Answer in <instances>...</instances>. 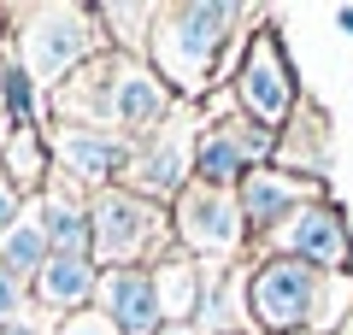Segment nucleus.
<instances>
[{"instance_id":"f257e3e1","label":"nucleus","mask_w":353,"mask_h":335,"mask_svg":"<svg viewBox=\"0 0 353 335\" xmlns=\"http://www.w3.org/2000/svg\"><path fill=\"white\" fill-rule=\"evenodd\" d=\"M183 100L165 88V77L153 71L148 59H124V53H101V59H88L83 71L65 83L59 94V112L71 124L83 130H112V136H153V130L171 118Z\"/></svg>"},{"instance_id":"f03ea898","label":"nucleus","mask_w":353,"mask_h":335,"mask_svg":"<svg viewBox=\"0 0 353 335\" xmlns=\"http://www.w3.org/2000/svg\"><path fill=\"white\" fill-rule=\"evenodd\" d=\"M241 24H259V12L253 6H230V0H176V6H159L148 65L165 77V88L176 100L194 106L212 88L224 53L236 41H248V36H236Z\"/></svg>"},{"instance_id":"7ed1b4c3","label":"nucleus","mask_w":353,"mask_h":335,"mask_svg":"<svg viewBox=\"0 0 353 335\" xmlns=\"http://www.w3.org/2000/svg\"><path fill=\"white\" fill-rule=\"evenodd\" d=\"M88 223H94V259H106L112 271H136L141 259L159 265L176 247L171 212L130 194V188H101L88 200Z\"/></svg>"},{"instance_id":"20e7f679","label":"nucleus","mask_w":353,"mask_h":335,"mask_svg":"<svg viewBox=\"0 0 353 335\" xmlns=\"http://www.w3.org/2000/svg\"><path fill=\"white\" fill-rule=\"evenodd\" d=\"M318 288H324V271L289 259V253H259L248 265V323H253V335H312Z\"/></svg>"},{"instance_id":"39448f33","label":"nucleus","mask_w":353,"mask_h":335,"mask_svg":"<svg viewBox=\"0 0 353 335\" xmlns=\"http://www.w3.org/2000/svg\"><path fill=\"white\" fill-rule=\"evenodd\" d=\"M201 130H206V118L183 100L153 136L136 141L130 171H124V188L141 194V200H153V206H171V200L194 183V148H201Z\"/></svg>"},{"instance_id":"423d86ee","label":"nucleus","mask_w":353,"mask_h":335,"mask_svg":"<svg viewBox=\"0 0 353 335\" xmlns=\"http://www.w3.org/2000/svg\"><path fill=\"white\" fill-rule=\"evenodd\" d=\"M230 94H236V112L241 118H253V124L265 130H289V118L301 112V83H294V65L289 53H283V41L271 36V30H253L248 48H241L236 71H230Z\"/></svg>"},{"instance_id":"0eeeda50","label":"nucleus","mask_w":353,"mask_h":335,"mask_svg":"<svg viewBox=\"0 0 353 335\" xmlns=\"http://www.w3.org/2000/svg\"><path fill=\"white\" fill-rule=\"evenodd\" d=\"M171 236L201 265H236L253 241L236 188H206V183H189L171 200Z\"/></svg>"},{"instance_id":"6e6552de","label":"nucleus","mask_w":353,"mask_h":335,"mask_svg":"<svg viewBox=\"0 0 353 335\" xmlns=\"http://www.w3.org/2000/svg\"><path fill=\"white\" fill-rule=\"evenodd\" d=\"M101 48V18L83 6H30L24 12V71L36 83L77 77Z\"/></svg>"},{"instance_id":"1a4fd4ad","label":"nucleus","mask_w":353,"mask_h":335,"mask_svg":"<svg viewBox=\"0 0 353 335\" xmlns=\"http://www.w3.org/2000/svg\"><path fill=\"white\" fill-rule=\"evenodd\" d=\"M265 253H289V259L312 265V271H324V276L353 271V230H347V212H341L330 194L312 200V206H301V212L277 230V236L265 241Z\"/></svg>"},{"instance_id":"9d476101","label":"nucleus","mask_w":353,"mask_h":335,"mask_svg":"<svg viewBox=\"0 0 353 335\" xmlns=\"http://www.w3.org/2000/svg\"><path fill=\"white\" fill-rule=\"evenodd\" d=\"M236 200H241V218H248V236L253 241H271L301 206L324 200V183H306V176L283 171V165H259V171L241 176Z\"/></svg>"},{"instance_id":"9b49d317","label":"nucleus","mask_w":353,"mask_h":335,"mask_svg":"<svg viewBox=\"0 0 353 335\" xmlns=\"http://www.w3.org/2000/svg\"><path fill=\"white\" fill-rule=\"evenodd\" d=\"M53 153L65 159V176H77L83 188H106L112 176L130 171V153H136V141H130V136H112V130L65 124L59 136H53Z\"/></svg>"},{"instance_id":"f8f14e48","label":"nucleus","mask_w":353,"mask_h":335,"mask_svg":"<svg viewBox=\"0 0 353 335\" xmlns=\"http://www.w3.org/2000/svg\"><path fill=\"white\" fill-rule=\"evenodd\" d=\"M94 312L118 323V335H159L165 329V306H159V288H153V271H106L101 276V294H94Z\"/></svg>"},{"instance_id":"ddd939ff","label":"nucleus","mask_w":353,"mask_h":335,"mask_svg":"<svg viewBox=\"0 0 353 335\" xmlns=\"http://www.w3.org/2000/svg\"><path fill=\"white\" fill-rule=\"evenodd\" d=\"M330 153H336L330 112L318 106V100H301V112L289 118V130H283V141H277V165L294 171V176H306V183H324L330 176Z\"/></svg>"},{"instance_id":"4468645a","label":"nucleus","mask_w":353,"mask_h":335,"mask_svg":"<svg viewBox=\"0 0 353 335\" xmlns=\"http://www.w3.org/2000/svg\"><path fill=\"white\" fill-rule=\"evenodd\" d=\"M201 335H241L248 323V265H206V300H201Z\"/></svg>"},{"instance_id":"2eb2a0df","label":"nucleus","mask_w":353,"mask_h":335,"mask_svg":"<svg viewBox=\"0 0 353 335\" xmlns=\"http://www.w3.org/2000/svg\"><path fill=\"white\" fill-rule=\"evenodd\" d=\"M153 288H159L165 323H194L201 318V300H206V265L189 259L183 247H171L159 265H153Z\"/></svg>"},{"instance_id":"dca6fc26","label":"nucleus","mask_w":353,"mask_h":335,"mask_svg":"<svg viewBox=\"0 0 353 335\" xmlns=\"http://www.w3.org/2000/svg\"><path fill=\"white\" fill-rule=\"evenodd\" d=\"M101 294V271L94 259H71V253H53L36 276V300L48 312H88V300Z\"/></svg>"},{"instance_id":"f3484780","label":"nucleus","mask_w":353,"mask_h":335,"mask_svg":"<svg viewBox=\"0 0 353 335\" xmlns=\"http://www.w3.org/2000/svg\"><path fill=\"white\" fill-rule=\"evenodd\" d=\"M36 212H41V230H48L53 253L94 259V223H88V212L77 206L71 194H41V200H36Z\"/></svg>"},{"instance_id":"a211bd4d","label":"nucleus","mask_w":353,"mask_h":335,"mask_svg":"<svg viewBox=\"0 0 353 335\" xmlns=\"http://www.w3.org/2000/svg\"><path fill=\"white\" fill-rule=\"evenodd\" d=\"M48 259H53V241H48V230H41V212L24 206L18 223L0 230V265H6L12 276H41Z\"/></svg>"},{"instance_id":"6ab92c4d","label":"nucleus","mask_w":353,"mask_h":335,"mask_svg":"<svg viewBox=\"0 0 353 335\" xmlns=\"http://www.w3.org/2000/svg\"><path fill=\"white\" fill-rule=\"evenodd\" d=\"M94 18H101V30H112V41H118V53H124V59H148L159 6H101Z\"/></svg>"},{"instance_id":"aec40b11","label":"nucleus","mask_w":353,"mask_h":335,"mask_svg":"<svg viewBox=\"0 0 353 335\" xmlns=\"http://www.w3.org/2000/svg\"><path fill=\"white\" fill-rule=\"evenodd\" d=\"M6 171H12V188L18 183H41V176H48V153H41V141H36V130L30 124H18V136L6 141Z\"/></svg>"},{"instance_id":"412c9836","label":"nucleus","mask_w":353,"mask_h":335,"mask_svg":"<svg viewBox=\"0 0 353 335\" xmlns=\"http://www.w3.org/2000/svg\"><path fill=\"white\" fill-rule=\"evenodd\" d=\"M59 335H118V323L106 318V312L88 306V312H71V318L59 323Z\"/></svg>"},{"instance_id":"4be33fe9","label":"nucleus","mask_w":353,"mask_h":335,"mask_svg":"<svg viewBox=\"0 0 353 335\" xmlns=\"http://www.w3.org/2000/svg\"><path fill=\"white\" fill-rule=\"evenodd\" d=\"M18 306H24V283H18L6 265H0V323L6 318H18Z\"/></svg>"},{"instance_id":"5701e85b","label":"nucleus","mask_w":353,"mask_h":335,"mask_svg":"<svg viewBox=\"0 0 353 335\" xmlns=\"http://www.w3.org/2000/svg\"><path fill=\"white\" fill-rule=\"evenodd\" d=\"M6 223H18V194L12 188H0V230H6Z\"/></svg>"},{"instance_id":"b1692460","label":"nucleus","mask_w":353,"mask_h":335,"mask_svg":"<svg viewBox=\"0 0 353 335\" xmlns=\"http://www.w3.org/2000/svg\"><path fill=\"white\" fill-rule=\"evenodd\" d=\"M159 335H201V323H165Z\"/></svg>"},{"instance_id":"393cba45","label":"nucleus","mask_w":353,"mask_h":335,"mask_svg":"<svg viewBox=\"0 0 353 335\" xmlns=\"http://www.w3.org/2000/svg\"><path fill=\"white\" fill-rule=\"evenodd\" d=\"M336 24L347 30V36H353V6H336Z\"/></svg>"},{"instance_id":"a878e982","label":"nucleus","mask_w":353,"mask_h":335,"mask_svg":"<svg viewBox=\"0 0 353 335\" xmlns=\"http://www.w3.org/2000/svg\"><path fill=\"white\" fill-rule=\"evenodd\" d=\"M6 94H12V71L0 65V106H6Z\"/></svg>"},{"instance_id":"bb28decb","label":"nucleus","mask_w":353,"mask_h":335,"mask_svg":"<svg viewBox=\"0 0 353 335\" xmlns=\"http://www.w3.org/2000/svg\"><path fill=\"white\" fill-rule=\"evenodd\" d=\"M241 335H253V329H241Z\"/></svg>"}]
</instances>
